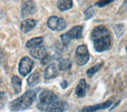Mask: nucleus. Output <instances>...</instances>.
Listing matches in <instances>:
<instances>
[{
    "label": "nucleus",
    "instance_id": "obj_1",
    "mask_svg": "<svg viewBox=\"0 0 127 112\" xmlns=\"http://www.w3.org/2000/svg\"><path fill=\"white\" fill-rule=\"evenodd\" d=\"M37 107L42 111L61 112L68 108V104L65 101L60 99L52 91L44 90L39 95V101Z\"/></svg>",
    "mask_w": 127,
    "mask_h": 112
},
{
    "label": "nucleus",
    "instance_id": "obj_2",
    "mask_svg": "<svg viewBox=\"0 0 127 112\" xmlns=\"http://www.w3.org/2000/svg\"><path fill=\"white\" fill-rule=\"evenodd\" d=\"M91 39L94 49L97 52H102L110 48L111 45V35L108 29L104 25H98L91 31Z\"/></svg>",
    "mask_w": 127,
    "mask_h": 112
},
{
    "label": "nucleus",
    "instance_id": "obj_3",
    "mask_svg": "<svg viewBox=\"0 0 127 112\" xmlns=\"http://www.w3.org/2000/svg\"><path fill=\"white\" fill-rule=\"evenodd\" d=\"M40 89H30L26 91L21 96L12 100L9 104V108L12 111H24L33 104L37 97V93Z\"/></svg>",
    "mask_w": 127,
    "mask_h": 112
},
{
    "label": "nucleus",
    "instance_id": "obj_4",
    "mask_svg": "<svg viewBox=\"0 0 127 112\" xmlns=\"http://www.w3.org/2000/svg\"><path fill=\"white\" fill-rule=\"evenodd\" d=\"M83 27L82 25H76L71 28L66 33L62 34L61 36V42L64 46H67L69 44L71 39H77L82 37Z\"/></svg>",
    "mask_w": 127,
    "mask_h": 112
},
{
    "label": "nucleus",
    "instance_id": "obj_5",
    "mask_svg": "<svg viewBox=\"0 0 127 112\" xmlns=\"http://www.w3.org/2000/svg\"><path fill=\"white\" fill-rule=\"evenodd\" d=\"M90 59V54L87 45H79L75 50V61L78 66H83L87 63Z\"/></svg>",
    "mask_w": 127,
    "mask_h": 112
},
{
    "label": "nucleus",
    "instance_id": "obj_6",
    "mask_svg": "<svg viewBox=\"0 0 127 112\" xmlns=\"http://www.w3.org/2000/svg\"><path fill=\"white\" fill-rule=\"evenodd\" d=\"M34 62L30 58L25 56L20 60L18 64V72L22 77H26L33 70Z\"/></svg>",
    "mask_w": 127,
    "mask_h": 112
},
{
    "label": "nucleus",
    "instance_id": "obj_7",
    "mask_svg": "<svg viewBox=\"0 0 127 112\" xmlns=\"http://www.w3.org/2000/svg\"><path fill=\"white\" fill-rule=\"evenodd\" d=\"M37 10V5L33 0H28L22 4V18H25L29 17L30 15H33Z\"/></svg>",
    "mask_w": 127,
    "mask_h": 112
},
{
    "label": "nucleus",
    "instance_id": "obj_8",
    "mask_svg": "<svg viewBox=\"0 0 127 112\" xmlns=\"http://www.w3.org/2000/svg\"><path fill=\"white\" fill-rule=\"evenodd\" d=\"M113 102L111 100H106L103 103H98V104L92 105V106H88V107H85L81 110V111L83 112H94V111H97L99 110H105L109 108V107L112 105Z\"/></svg>",
    "mask_w": 127,
    "mask_h": 112
},
{
    "label": "nucleus",
    "instance_id": "obj_9",
    "mask_svg": "<svg viewBox=\"0 0 127 112\" xmlns=\"http://www.w3.org/2000/svg\"><path fill=\"white\" fill-rule=\"evenodd\" d=\"M30 54L33 58L41 60L47 55V51L45 47L39 45L32 47V49L30 51Z\"/></svg>",
    "mask_w": 127,
    "mask_h": 112
},
{
    "label": "nucleus",
    "instance_id": "obj_10",
    "mask_svg": "<svg viewBox=\"0 0 127 112\" xmlns=\"http://www.w3.org/2000/svg\"><path fill=\"white\" fill-rule=\"evenodd\" d=\"M36 25H37V21L34 19L30 18L22 21L20 28H21V30L23 33H28L34 29Z\"/></svg>",
    "mask_w": 127,
    "mask_h": 112
},
{
    "label": "nucleus",
    "instance_id": "obj_11",
    "mask_svg": "<svg viewBox=\"0 0 127 112\" xmlns=\"http://www.w3.org/2000/svg\"><path fill=\"white\" fill-rule=\"evenodd\" d=\"M58 75V70L55 64H50L48 66L44 73V77L45 80H51L55 77H57Z\"/></svg>",
    "mask_w": 127,
    "mask_h": 112
},
{
    "label": "nucleus",
    "instance_id": "obj_12",
    "mask_svg": "<svg viewBox=\"0 0 127 112\" xmlns=\"http://www.w3.org/2000/svg\"><path fill=\"white\" fill-rule=\"evenodd\" d=\"M75 95L78 97H84L87 93V82L85 79H81L75 90Z\"/></svg>",
    "mask_w": 127,
    "mask_h": 112
},
{
    "label": "nucleus",
    "instance_id": "obj_13",
    "mask_svg": "<svg viewBox=\"0 0 127 112\" xmlns=\"http://www.w3.org/2000/svg\"><path fill=\"white\" fill-rule=\"evenodd\" d=\"M11 85L16 94H19L22 92V80L18 76H13L11 78Z\"/></svg>",
    "mask_w": 127,
    "mask_h": 112
},
{
    "label": "nucleus",
    "instance_id": "obj_14",
    "mask_svg": "<svg viewBox=\"0 0 127 112\" xmlns=\"http://www.w3.org/2000/svg\"><path fill=\"white\" fill-rule=\"evenodd\" d=\"M73 6L72 0H58L57 7L61 11H66L71 9Z\"/></svg>",
    "mask_w": 127,
    "mask_h": 112
},
{
    "label": "nucleus",
    "instance_id": "obj_15",
    "mask_svg": "<svg viewBox=\"0 0 127 112\" xmlns=\"http://www.w3.org/2000/svg\"><path fill=\"white\" fill-rule=\"evenodd\" d=\"M40 82V74L37 72H35V73L32 74L30 75V77L27 78V83L28 85L30 87H34L37 85Z\"/></svg>",
    "mask_w": 127,
    "mask_h": 112
},
{
    "label": "nucleus",
    "instance_id": "obj_16",
    "mask_svg": "<svg viewBox=\"0 0 127 112\" xmlns=\"http://www.w3.org/2000/svg\"><path fill=\"white\" fill-rule=\"evenodd\" d=\"M71 66H72V62H71L70 59L63 58L62 60H61V62H59L58 68H59V70L61 71H66V70H70L71 68Z\"/></svg>",
    "mask_w": 127,
    "mask_h": 112
},
{
    "label": "nucleus",
    "instance_id": "obj_17",
    "mask_svg": "<svg viewBox=\"0 0 127 112\" xmlns=\"http://www.w3.org/2000/svg\"><path fill=\"white\" fill-rule=\"evenodd\" d=\"M58 20H59V18H57V16H51L47 21V26L49 27L51 30L57 31Z\"/></svg>",
    "mask_w": 127,
    "mask_h": 112
},
{
    "label": "nucleus",
    "instance_id": "obj_18",
    "mask_svg": "<svg viewBox=\"0 0 127 112\" xmlns=\"http://www.w3.org/2000/svg\"><path fill=\"white\" fill-rule=\"evenodd\" d=\"M42 43H43L42 37H35L30 39L29 41H27V43H26V47L27 48H32L33 47L41 45Z\"/></svg>",
    "mask_w": 127,
    "mask_h": 112
},
{
    "label": "nucleus",
    "instance_id": "obj_19",
    "mask_svg": "<svg viewBox=\"0 0 127 112\" xmlns=\"http://www.w3.org/2000/svg\"><path fill=\"white\" fill-rule=\"evenodd\" d=\"M102 65H103V63L100 62V63H98V64H95L94 66L89 68V69L87 70V72H86L87 77H92L93 76H94V74H96L97 72L102 67Z\"/></svg>",
    "mask_w": 127,
    "mask_h": 112
},
{
    "label": "nucleus",
    "instance_id": "obj_20",
    "mask_svg": "<svg viewBox=\"0 0 127 112\" xmlns=\"http://www.w3.org/2000/svg\"><path fill=\"white\" fill-rule=\"evenodd\" d=\"M94 14H95V10H94L93 6H89L84 10V16H85L84 20H86V21H87V20L91 19L94 16Z\"/></svg>",
    "mask_w": 127,
    "mask_h": 112
},
{
    "label": "nucleus",
    "instance_id": "obj_21",
    "mask_svg": "<svg viewBox=\"0 0 127 112\" xmlns=\"http://www.w3.org/2000/svg\"><path fill=\"white\" fill-rule=\"evenodd\" d=\"M66 28V21L63 18H59L58 20V24H57V31H62Z\"/></svg>",
    "mask_w": 127,
    "mask_h": 112
},
{
    "label": "nucleus",
    "instance_id": "obj_22",
    "mask_svg": "<svg viewBox=\"0 0 127 112\" xmlns=\"http://www.w3.org/2000/svg\"><path fill=\"white\" fill-rule=\"evenodd\" d=\"M114 1V0H100V1H98V2H97L96 3H95V5L96 6H98V7H99V8H102V7L107 6L108 4L113 2Z\"/></svg>",
    "mask_w": 127,
    "mask_h": 112
},
{
    "label": "nucleus",
    "instance_id": "obj_23",
    "mask_svg": "<svg viewBox=\"0 0 127 112\" xmlns=\"http://www.w3.org/2000/svg\"><path fill=\"white\" fill-rule=\"evenodd\" d=\"M115 27L118 29H115V28H114V30L115 32V33H116V35L118 37V33L122 34L123 30H124V25H123V24H122V25H116Z\"/></svg>",
    "mask_w": 127,
    "mask_h": 112
},
{
    "label": "nucleus",
    "instance_id": "obj_24",
    "mask_svg": "<svg viewBox=\"0 0 127 112\" xmlns=\"http://www.w3.org/2000/svg\"><path fill=\"white\" fill-rule=\"evenodd\" d=\"M50 60H51V57L47 54L45 57L41 59V65H46V64H48L50 62Z\"/></svg>",
    "mask_w": 127,
    "mask_h": 112
},
{
    "label": "nucleus",
    "instance_id": "obj_25",
    "mask_svg": "<svg viewBox=\"0 0 127 112\" xmlns=\"http://www.w3.org/2000/svg\"><path fill=\"white\" fill-rule=\"evenodd\" d=\"M61 86L62 89H65L68 86V83H67V81H66V80H64V81L61 83Z\"/></svg>",
    "mask_w": 127,
    "mask_h": 112
},
{
    "label": "nucleus",
    "instance_id": "obj_26",
    "mask_svg": "<svg viewBox=\"0 0 127 112\" xmlns=\"http://www.w3.org/2000/svg\"><path fill=\"white\" fill-rule=\"evenodd\" d=\"M2 60L4 59V52H3L2 49L0 48V63L2 62Z\"/></svg>",
    "mask_w": 127,
    "mask_h": 112
},
{
    "label": "nucleus",
    "instance_id": "obj_27",
    "mask_svg": "<svg viewBox=\"0 0 127 112\" xmlns=\"http://www.w3.org/2000/svg\"><path fill=\"white\" fill-rule=\"evenodd\" d=\"M2 78L0 77V86L2 85Z\"/></svg>",
    "mask_w": 127,
    "mask_h": 112
},
{
    "label": "nucleus",
    "instance_id": "obj_28",
    "mask_svg": "<svg viewBox=\"0 0 127 112\" xmlns=\"http://www.w3.org/2000/svg\"><path fill=\"white\" fill-rule=\"evenodd\" d=\"M126 52H127V45H126Z\"/></svg>",
    "mask_w": 127,
    "mask_h": 112
}]
</instances>
